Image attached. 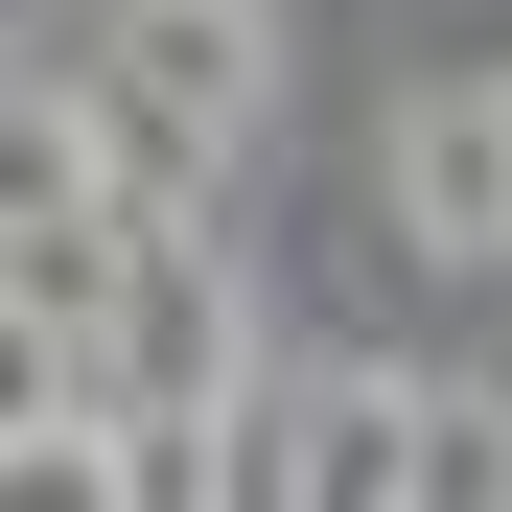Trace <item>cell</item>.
<instances>
[{"label": "cell", "mask_w": 512, "mask_h": 512, "mask_svg": "<svg viewBox=\"0 0 512 512\" xmlns=\"http://www.w3.org/2000/svg\"><path fill=\"white\" fill-rule=\"evenodd\" d=\"M256 489H419V396H373V373L280 396V443H256Z\"/></svg>", "instance_id": "obj_4"}, {"label": "cell", "mask_w": 512, "mask_h": 512, "mask_svg": "<svg viewBox=\"0 0 512 512\" xmlns=\"http://www.w3.org/2000/svg\"><path fill=\"white\" fill-rule=\"evenodd\" d=\"M373 187H396V256L512 280V70H419L396 140H373Z\"/></svg>", "instance_id": "obj_3"}, {"label": "cell", "mask_w": 512, "mask_h": 512, "mask_svg": "<svg viewBox=\"0 0 512 512\" xmlns=\"http://www.w3.org/2000/svg\"><path fill=\"white\" fill-rule=\"evenodd\" d=\"M117 140H94V94H47V70H0V280H47L70 326L117 303Z\"/></svg>", "instance_id": "obj_2"}, {"label": "cell", "mask_w": 512, "mask_h": 512, "mask_svg": "<svg viewBox=\"0 0 512 512\" xmlns=\"http://www.w3.org/2000/svg\"><path fill=\"white\" fill-rule=\"evenodd\" d=\"M256 0H117V47H94V94H117V140H140V210L163 187H210V163L256 140Z\"/></svg>", "instance_id": "obj_1"}]
</instances>
